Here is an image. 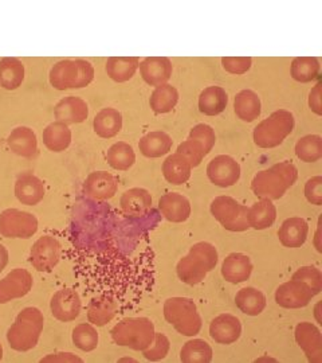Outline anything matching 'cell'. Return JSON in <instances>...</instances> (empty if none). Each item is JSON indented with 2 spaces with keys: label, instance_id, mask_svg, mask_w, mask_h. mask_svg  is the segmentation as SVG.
Returning a JSON list of instances; mask_svg holds the SVG:
<instances>
[{
  "label": "cell",
  "instance_id": "1",
  "mask_svg": "<svg viewBox=\"0 0 322 363\" xmlns=\"http://www.w3.org/2000/svg\"><path fill=\"white\" fill-rule=\"evenodd\" d=\"M298 169L292 162H281L269 169L259 171L251 182V190L259 198L280 199L294 184Z\"/></svg>",
  "mask_w": 322,
  "mask_h": 363
},
{
  "label": "cell",
  "instance_id": "2",
  "mask_svg": "<svg viewBox=\"0 0 322 363\" xmlns=\"http://www.w3.org/2000/svg\"><path fill=\"white\" fill-rule=\"evenodd\" d=\"M218 264V250L209 242H197L190 249V253L179 261L176 272L183 283L188 286L200 284L207 273L215 269Z\"/></svg>",
  "mask_w": 322,
  "mask_h": 363
},
{
  "label": "cell",
  "instance_id": "3",
  "mask_svg": "<svg viewBox=\"0 0 322 363\" xmlns=\"http://www.w3.org/2000/svg\"><path fill=\"white\" fill-rule=\"evenodd\" d=\"M45 319L42 312L35 307H27L19 312L8 331L7 342L15 351L31 350L38 345L39 337L43 331Z\"/></svg>",
  "mask_w": 322,
  "mask_h": 363
},
{
  "label": "cell",
  "instance_id": "4",
  "mask_svg": "<svg viewBox=\"0 0 322 363\" xmlns=\"http://www.w3.org/2000/svg\"><path fill=\"white\" fill-rule=\"evenodd\" d=\"M118 346L132 350H145L155 339V325L148 318H125L110 331Z\"/></svg>",
  "mask_w": 322,
  "mask_h": 363
},
{
  "label": "cell",
  "instance_id": "5",
  "mask_svg": "<svg viewBox=\"0 0 322 363\" xmlns=\"http://www.w3.org/2000/svg\"><path fill=\"white\" fill-rule=\"evenodd\" d=\"M164 318L184 337H195L202 330V318L190 298H171L164 303Z\"/></svg>",
  "mask_w": 322,
  "mask_h": 363
},
{
  "label": "cell",
  "instance_id": "6",
  "mask_svg": "<svg viewBox=\"0 0 322 363\" xmlns=\"http://www.w3.org/2000/svg\"><path fill=\"white\" fill-rule=\"evenodd\" d=\"M94 69L85 60H64L55 64L50 72V84L58 91L79 89L91 84Z\"/></svg>",
  "mask_w": 322,
  "mask_h": 363
},
{
  "label": "cell",
  "instance_id": "7",
  "mask_svg": "<svg viewBox=\"0 0 322 363\" xmlns=\"http://www.w3.org/2000/svg\"><path fill=\"white\" fill-rule=\"evenodd\" d=\"M293 130L294 116L290 112L281 109L258 124L254 130V142L260 148H274L282 144Z\"/></svg>",
  "mask_w": 322,
  "mask_h": 363
},
{
  "label": "cell",
  "instance_id": "8",
  "mask_svg": "<svg viewBox=\"0 0 322 363\" xmlns=\"http://www.w3.org/2000/svg\"><path fill=\"white\" fill-rule=\"evenodd\" d=\"M248 208L236 202L231 196L222 195L212 201L211 213L222 226L230 232H245L250 225L247 220Z\"/></svg>",
  "mask_w": 322,
  "mask_h": 363
},
{
  "label": "cell",
  "instance_id": "9",
  "mask_svg": "<svg viewBox=\"0 0 322 363\" xmlns=\"http://www.w3.org/2000/svg\"><path fill=\"white\" fill-rule=\"evenodd\" d=\"M38 232V220L34 214L18 208L0 213V234L6 238H31Z\"/></svg>",
  "mask_w": 322,
  "mask_h": 363
},
{
  "label": "cell",
  "instance_id": "10",
  "mask_svg": "<svg viewBox=\"0 0 322 363\" xmlns=\"http://www.w3.org/2000/svg\"><path fill=\"white\" fill-rule=\"evenodd\" d=\"M61 259V245L52 237L45 235L31 247L30 262L39 272H52Z\"/></svg>",
  "mask_w": 322,
  "mask_h": 363
},
{
  "label": "cell",
  "instance_id": "11",
  "mask_svg": "<svg viewBox=\"0 0 322 363\" xmlns=\"http://www.w3.org/2000/svg\"><path fill=\"white\" fill-rule=\"evenodd\" d=\"M313 298H314V294L311 292L309 286L296 279H292L290 281L284 283L275 291L277 304L290 310L306 307Z\"/></svg>",
  "mask_w": 322,
  "mask_h": 363
},
{
  "label": "cell",
  "instance_id": "12",
  "mask_svg": "<svg viewBox=\"0 0 322 363\" xmlns=\"http://www.w3.org/2000/svg\"><path fill=\"white\" fill-rule=\"evenodd\" d=\"M207 175L215 186L230 187L239 181L241 166L231 156H217L208 163Z\"/></svg>",
  "mask_w": 322,
  "mask_h": 363
},
{
  "label": "cell",
  "instance_id": "13",
  "mask_svg": "<svg viewBox=\"0 0 322 363\" xmlns=\"http://www.w3.org/2000/svg\"><path fill=\"white\" fill-rule=\"evenodd\" d=\"M33 288L31 273L16 268L0 280V304H6L15 298H23Z\"/></svg>",
  "mask_w": 322,
  "mask_h": 363
},
{
  "label": "cell",
  "instance_id": "14",
  "mask_svg": "<svg viewBox=\"0 0 322 363\" xmlns=\"http://www.w3.org/2000/svg\"><path fill=\"white\" fill-rule=\"evenodd\" d=\"M297 343L304 350L308 361L311 363L322 362V335L317 325L302 322L297 325L296 331Z\"/></svg>",
  "mask_w": 322,
  "mask_h": 363
},
{
  "label": "cell",
  "instance_id": "15",
  "mask_svg": "<svg viewBox=\"0 0 322 363\" xmlns=\"http://www.w3.org/2000/svg\"><path fill=\"white\" fill-rule=\"evenodd\" d=\"M81 298L74 289H61L52 298V316L61 322L76 320L81 312Z\"/></svg>",
  "mask_w": 322,
  "mask_h": 363
},
{
  "label": "cell",
  "instance_id": "16",
  "mask_svg": "<svg viewBox=\"0 0 322 363\" xmlns=\"http://www.w3.org/2000/svg\"><path fill=\"white\" fill-rule=\"evenodd\" d=\"M242 334V325L231 313H222L209 325V335L219 345H231Z\"/></svg>",
  "mask_w": 322,
  "mask_h": 363
},
{
  "label": "cell",
  "instance_id": "17",
  "mask_svg": "<svg viewBox=\"0 0 322 363\" xmlns=\"http://www.w3.org/2000/svg\"><path fill=\"white\" fill-rule=\"evenodd\" d=\"M253 272V264L248 256L243 253H231L229 255L222 265V276L226 281L232 284L245 283L250 279Z\"/></svg>",
  "mask_w": 322,
  "mask_h": 363
},
{
  "label": "cell",
  "instance_id": "18",
  "mask_svg": "<svg viewBox=\"0 0 322 363\" xmlns=\"http://www.w3.org/2000/svg\"><path fill=\"white\" fill-rule=\"evenodd\" d=\"M117 179L106 171L91 172L85 182V191L93 199H110L117 193Z\"/></svg>",
  "mask_w": 322,
  "mask_h": 363
},
{
  "label": "cell",
  "instance_id": "19",
  "mask_svg": "<svg viewBox=\"0 0 322 363\" xmlns=\"http://www.w3.org/2000/svg\"><path fill=\"white\" fill-rule=\"evenodd\" d=\"M139 66L144 81L151 86L166 84L172 76V64L166 57H148Z\"/></svg>",
  "mask_w": 322,
  "mask_h": 363
},
{
  "label": "cell",
  "instance_id": "20",
  "mask_svg": "<svg viewBox=\"0 0 322 363\" xmlns=\"http://www.w3.org/2000/svg\"><path fill=\"white\" fill-rule=\"evenodd\" d=\"M159 208L166 220L175 223L184 222L191 216L190 201L178 193L163 195L159 201Z\"/></svg>",
  "mask_w": 322,
  "mask_h": 363
},
{
  "label": "cell",
  "instance_id": "21",
  "mask_svg": "<svg viewBox=\"0 0 322 363\" xmlns=\"http://www.w3.org/2000/svg\"><path fill=\"white\" fill-rule=\"evenodd\" d=\"M15 195L23 205L35 206L45 196V184L31 174L21 175L15 183Z\"/></svg>",
  "mask_w": 322,
  "mask_h": 363
},
{
  "label": "cell",
  "instance_id": "22",
  "mask_svg": "<svg viewBox=\"0 0 322 363\" xmlns=\"http://www.w3.org/2000/svg\"><path fill=\"white\" fill-rule=\"evenodd\" d=\"M88 104L76 96L66 97L55 106V117L64 124H78L88 118Z\"/></svg>",
  "mask_w": 322,
  "mask_h": 363
},
{
  "label": "cell",
  "instance_id": "23",
  "mask_svg": "<svg viewBox=\"0 0 322 363\" xmlns=\"http://www.w3.org/2000/svg\"><path fill=\"white\" fill-rule=\"evenodd\" d=\"M309 233V225L304 218H289L284 220L278 230L281 244L286 247H299L305 244Z\"/></svg>",
  "mask_w": 322,
  "mask_h": 363
},
{
  "label": "cell",
  "instance_id": "24",
  "mask_svg": "<svg viewBox=\"0 0 322 363\" xmlns=\"http://www.w3.org/2000/svg\"><path fill=\"white\" fill-rule=\"evenodd\" d=\"M120 205L127 216L142 217L152 206V196L145 189H130L121 196Z\"/></svg>",
  "mask_w": 322,
  "mask_h": 363
},
{
  "label": "cell",
  "instance_id": "25",
  "mask_svg": "<svg viewBox=\"0 0 322 363\" xmlns=\"http://www.w3.org/2000/svg\"><path fill=\"white\" fill-rule=\"evenodd\" d=\"M117 301L110 296L101 295L91 298L88 307V319L89 323L98 327L108 325L116 315Z\"/></svg>",
  "mask_w": 322,
  "mask_h": 363
},
{
  "label": "cell",
  "instance_id": "26",
  "mask_svg": "<svg viewBox=\"0 0 322 363\" xmlns=\"http://www.w3.org/2000/svg\"><path fill=\"white\" fill-rule=\"evenodd\" d=\"M7 143L13 154L23 156V157H31V156L35 155L37 148H38V140H37L35 133L27 127L15 128L10 133Z\"/></svg>",
  "mask_w": 322,
  "mask_h": 363
},
{
  "label": "cell",
  "instance_id": "27",
  "mask_svg": "<svg viewBox=\"0 0 322 363\" xmlns=\"http://www.w3.org/2000/svg\"><path fill=\"white\" fill-rule=\"evenodd\" d=\"M191 169H192V166L188 162V159L178 152L168 156L163 163L164 178L175 186H180L183 183L188 181L191 177Z\"/></svg>",
  "mask_w": 322,
  "mask_h": 363
},
{
  "label": "cell",
  "instance_id": "28",
  "mask_svg": "<svg viewBox=\"0 0 322 363\" xmlns=\"http://www.w3.org/2000/svg\"><path fill=\"white\" fill-rule=\"evenodd\" d=\"M275 218H277V208L268 198H262L247 211L248 225L255 230H265L270 228Z\"/></svg>",
  "mask_w": 322,
  "mask_h": 363
},
{
  "label": "cell",
  "instance_id": "29",
  "mask_svg": "<svg viewBox=\"0 0 322 363\" xmlns=\"http://www.w3.org/2000/svg\"><path fill=\"white\" fill-rule=\"evenodd\" d=\"M227 103L229 97L223 88L209 86L199 97V109L207 116H217L226 109Z\"/></svg>",
  "mask_w": 322,
  "mask_h": 363
},
{
  "label": "cell",
  "instance_id": "30",
  "mask_svg": "<svg viewBox=\"0 0 322 363\" xmlns=\"http://www.w3.org/2000/svg\"><path fill=\"white\" fill-rule=\"evenodd\" d=\"M94 132L103 139L116 136L122 128V116L113 108H105L94 117Z\"/></svg>",
  "mask_w": 322,
  "mask_h": 363
},
{
  "label": "cell",
  "instance_id": "31",
  "mask_svg": "<svg viewBox=\"0 0 322 363\" xmlns=\"http://www.w3.org/2000/svg\"><path fill=\"white\" fill-rule=\"evenodd\" d=\"M139 148L142 155L146 157H160L171 151L172 139L166 132H149L145 136H142Z\"/></svg>",
  "mask_w": 322,
  "mask_h": 363
},
{
  "label": "cell",
  "instance_id": "32",
  "mask_svg": "<svg viewBox=\"0 0 322 363\" xmlns=\"http://www.w3.org/2000/svg\"><path fill=\"white\" fill-rule=\"evenodd\" d=\"M236 307L248 316H258L266 308L265 295L253 286L242 288L235 296Z\"/></svg>",
  "mask_w": 322,
  "mask_h": 363
},
{
  "label": "cell",
  "instance_id": "33",
  "mask_svg": "<svg viewBox=\"0 0 322 363\" xmlns=\"http://www.w3.org/2000/svg\"><path fill=\"white\" fill-rule=\"evenodd\" d=\"M25 79V66L18 58H3L0 61V85L13 91L22 85Z\"/></svg>",
  "mask_w": 322,
  "mask_h": 363
},
{
  "label": "cell",
  "instance_id": "34",
  "mask_svg": "<svg viewBox=\"0 0 322 363\" xmlns=\"http://www.w3.org/2000/svg\"><path fill=\"white\" fill-rule=\"evenodd\" d=\"M43 143L52 152H62L71 143V130L62 121L52 123L43 130Z\"/></svg>",
  "mask_w": 322,
  "mask_h": 363
},
{
  "label": "cell",
  "instance_id": "35",
  "mask_svg": "<svg viewBox=\"0 0 322 363\" xmlns=\"http://www.w3.org/2000/svg\"><path fill=\"white\" fill-rule=\"evenodd\" d=\"M139 67L136 57H112L106 62V73L116 82H125L134 76Z\"/></svg>",
  "mask_w": 322,
  "mask_h": 363
},
{
  "label": "cell",
  "instance_id": "36",
  "mask_svg": "<svg viewBox=\"0 0 322 363\" xmlns=\"http://www.w3.org/2000/svg\"><path fill=\"white\" fill-rule=\"evenodd\" d=\"M235 113L241 120L251 123L260 115V100L253 91H239L235 97Z\"/></svg>",
  "mask_w": 322,
  "mask_h": 363
},
{
  "label": "cell",
  "instance_id": "37",
  "mask_svg": "<svg viewBox=\"0 0 322 363\" xmlns=\"http://www.w3.org/2000/svg\"><path fill=\"white\" fill-rule=\"evenodd\" d=\"M179 101L178 89L172 85L161 84L156 86L155 91L151 96L149 104L155 113H168L171 112Z\"/></svg>",
  "mask_w": 322,
  "mask_h": 363
},
{
  "label": "cell",
  "instance_id": "38",
  "mask_svg": "<svg viewBox=\"0 0 322 363\" xmlns=\"http://www.w3.org/2000/svg\"><path fill=\"white\" fill-rule=\"evenodd\" d=\"M181 362L209 363L212 361V349L203 339L188 340L180 351Z\"/></svg>",
  "mask_w": 322,
  "mask_h": 363
},
{
  "label": "cell",
  "instance_id": "39",
  "mask_svg": "<svg viewBox=\"0 0 322 363\" xmlns=\"http://www.w3.org/2000/svg\"><path fill=\"white\" fill-rule=\"evenodd\" d=\"M106 159L112 169L127 171L134 164L136 155H134L133 148L129 144L118 142L108 150Z\"/></svg>",
  "mask_w": 322,
  "mask_h": 363
},
{
  "label": "cell",
  "instance_id": "40",
  "mask_svg": "<svg viewBox=\"0 0 322 363\" xmlns=\"http://www.w3.org/2000/svg\"><path fill=\"white\" fill-rule=\"evenodd\" d=\"M296 155L299 160L314 163L322 157V138L318 135H308L301 138L296 144Z\"/></svg>",
  "mask_w": 322,
  "mask_h": 363
},
{
  "label": "cell",
  "instance_id": "41",
  "mask_svg": "<svg viewBox=\"0 0 322 363\" xmlns=\"http://www.w3.org/2000/svg\"><path fill=\"white\" fill-rule=\"evenodd\" d=\"M320 73V62L311 57H297L292 64V77L298 82H310Z\"/></svg>",
  "mask_w": 322,
  "mask_h": 363
},
{
  "label": "cell",
  "instance_id": "42",
  "mask_svg": "<svg viewBox=\"0 0 322 363\" xmlns=\"http://www.w3.org/2000/svg\"><path fill=\"white\" fill-rule=\"evenodd\" d=\"M73 343L79 350L86 352L96 350L98 346V333L89 323L78 325L73 330Z\"/></svg>",
  "mask_w": 322,
  "mask_h": 363
},
{
  "label": "cell",
  "instance_id": "43",
  "mask_svg": "<svg viewBox=\"0 0 322 363\" xmlns=\"http://www.w3.org/2000/svg\"><path fill=\"white\" fill-rule=\"evenodd\" d=\"M292 279L305 283L311 289L314 296L322 291V273L316 267H302L293 274Z\"/></svg>",
  "mask_w": 322,
  "mask_h": 363
},
{
  "label": "cell",
  "instance_id": "44",
  "mask_svg": "<svg viewBox=\"0 0 322 363\" xmlns=\"http://www.w3.org/2000/svg\"><path fill=\"white\" fill-rule=\"evenodd\" d=\"M188 139H192L195 142L200 144L203 147L206 155L211 152L212 147L215 145V142H217L215 132L208 124H197V125H195L191 132H190Z\"/></svg>",
  "mask_w": 322,
  "mask_h": 363
},
{
  "label": "cell",
  "instance_id": "45",
  "mask_svg": "<svg viewBox=\"0 0 322 363\" xmlns=\"http://www.w3.org/2000/svg\"><path fill=\"white\" fill-rule=\"evenodd\" d=\"M169 347H171L169 339L164 334H157V333H155V339H154L152 345L142 351H144V357L148 361L156 362V361L164 359L167 357L168 352H169Z\"/></svg>",
  "mask_w": 322,
  "mask_h": 363
},
{
  "label": "cell",
  "instance_id": "46",
  "mask_svg": "<svg viewBox=\"0 0 322 363\" xmlns=\"http://www.w3.org/2000/svg\"><path fill=\"white\" fill-rule=\"evenodd\" d=\"M178 154L185 156L192 167H197L202 163L203 157L206 156L203 147L192 139H188L184 143H181L178 147Z\"/></svg>",
  "mask_w": 322,
  "mask_h": 363
},
{
  "label": "cell",
  "instance_id": "47",
  "mask_svg": "<svg viewBox=\"0 0 322 363\" xmlns=\"http://www.w3.org/2000/svg\"><path fill=\"white\" fill-rule=\"evenodd\" d=\"M251 58L250 57H224L222 58L223 67L231 74H245L246 72L251 67Z\"/></svg>",
  "mask_w": 322,
  "mask_h": 363
},
{
  "label": "cell",
  "instance_id": "48",
  "mask_svg": "<svg viewBox=\"0 0 322 363\" xmlns=\"http://www.w3.org/2000/svg\"><path fill=\"white\" fill-rule=\"evenodd\" d=\"M305 196L311 205H322V177H314L305 184Z\"/></svg>",
  "mask_w": 322,
  "mask_h": 363
},
{
  "label": "cell",
  "instance_id": "49",
  "mask_svg": "<svg viewBox=\"0 0 322 363\" xmlns=\"http://www.w3.org/2000/svg\"><path fill=\"white\" fill-rule=\"evenodd\" d=\"M40 362H82V359L71 354V352H58V354H50L40 359Z\"/></svg>",
  "mask_w": 322,
  "mask_h": 363
},
{
  "label": "cell",
  "instance_id": "50",
  "mask_svg": "<svg viewBox=\"0 0 322 363\" xmlns=\"http://www.w3.org/2000/svg\"><path fill=\"white\" fill-rule=\"evenodd\" d=\"M309 105L311 111L317 115H321V85H316V88L310 91Z\"/></svg>",
  "mask_w": 322,
  "mask_h": 363
},
{
  "label": "cell",
  "instance_id": "51",
  "mask_svg": "<svg viewBox=\"0 0 322 363\" xmlns=\"http://www.w3.org/2000/svg\"><path fill=\"white\" fill-rule=\"evenodd\" d=\"M7 264H8V252L6 247L0 245V272L7 267Z\"/></svg>",
  "mask_w": 322,
  "mask_h": 363
},
{
  "label": "cell",
  "instance_id": "52",
  "mask_svg": "<svg viewBox=\"0 0 322 363\" xmlns=\"http://www.w3.org/2000/svg\"><path fill=\"white\" fill-rule=\"evenodd\" d=\"M3 358V347H1V345H0V359Z\"/></svg>",
  "mask_w": 322,
  "mask_h": 363
}]
</instances>
